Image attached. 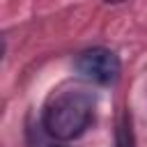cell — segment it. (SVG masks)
<instances>
[{"label": "cell", "instance_id": "277c9868", "mask_svg": "<svg viewBox=\"0 0 147 147\" xmlns=\"http://www.w3.org/2000/svg\"><path fill=\"white\" fill-rule=\"evenodd\" d=\"M51 147H64V145H51Z\"/></svg>", "mask_w": 147, "mask_h": 147}, {"label": "cell", "instance_id": "3957f363", "mask_svg": "<svg viewBox=\"0 0 147 147\" xmlns=\"http://www.w3.org/2000/svg\"><path fill=\"white\" fill-rule=\"evenodd\" d=\"M115 147H133V131H131V119L129 115H122L115 133Z\"/></svg>", "mask_w": 147, "mask_h": 147}, {"label": "cell", "instance_id": "6da1fadb", "mask_svg": "<svg viewBox=\"0 0 147 147\" xmlns=\"http://www.w3.org/2000/svg\"><path fill=\"white\" fill-rule=\"evenodd\" d=\"M96 94L90 92L85 85L67 83L48 94L41 108V126L51 138L69 142L80 138L92 126Z\"/></svg>", "mask_w": 147, "mask_h": 147}, {"label": "cell", "instance_id": "5b68a950", "mask_svg": "<svg viewBox=\"0 0 147 147\" xmlns=\"http://www.w3.org/2000/svg\"><path fill=\"white\" fill-rule=\"evenodd\" d=\"M108 2H122V0H108Z\"/></svg>", "mask_w": 147, "mask_h": 147}, {"label": "cell", "instance_id": "7a4b0ae2", "mask_svg": "<svg viewBox=\"0 0 147 147\" xmlns=\"http://www.w3.org/2000/svg\"><path fill=\"white\" fill-rule=\"evenodd\" d=\"M74 69L80 78L94 83V85H113L122 74L119 55L106 46H92L76 55Z\"/></svg>", "mask_w": 147, "mask_h": 147}]
</instances>
